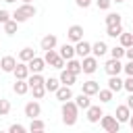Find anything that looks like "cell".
<instances>
[{"label":"cell","mask_w":133,"mask_h":133,"mask_svg":"<svg viewBox=\"0 0 133 133\" xmlns=\"http://www.w3.org/2000/svg\"><path fill=\"white\" fill-rule=\"evenodd\" d=\"M44 85H46V89H48V91H56V89H58V79L50 77V79H46V81H44Z\"/></svg>","instance_id":"obj_23"},{"label":"cell","mask_w":133,"mask_h":133,"mask_svg":"<svg viewBox=\"0 0 133 133\" xmlns=\"http://www.w3.org/2000/svg\"><path fill=\"white\" fill-rule=\"evenodd\" d=\"M81 33H83V27H81V25H73V27L69 29V37H71V39H77V42H79V39H81Z\"/></svg>","instance_id":"obj_14"},{"label":"cell","mask_w":133,"mask_h":133,"mask_svg":"<svg viewBox=\"0 0 133 133\" xmlns=\"http://www.w3.org/2000/svg\"><path fill=\"white\" fill-rule=\"evenodd\" d=\"M27 73H29V66H25V64H17V66H15V75H17V79H25Z\"/></svg>","instance_id":"obj_19"},{"label":"cell","mask_w":133,"mask_h":133,"mask_svg":"<svg viewBox=\"0 0 133 133\" xmlns=\"http://www.w3.org/2000/svg\"><path fill=\"white\" fill-rule=\"evenodd\" d=\"M56 98H58V100H62V102L71 100V98H73V91H71V87H69V85H64V87H58V89H56Z\"/></svg>","instance_id":"obj_6"},{"label":"cell","mask_w":133,"mask_h":133,"mask_svg":"<svg viewBox=\"0 0 133 133\" xmlns=\"http://www.w3.org/2000/svg\"><path fill=\"white\" fill-rule=\"evenodd\" d=\"M104 112H102V108L100 106H89L87 108V118L91 121V123H96V121H100V116H102Z\"/></svg>","instance_id":"obj_8"},{"label":"cell","mask_w":133,"mask_h":133,"mask_svg":"<svg viewBox=\"0 0 133 133\" xmlns=\"http://www.w3.org/2000/svg\"><path fill=\"white\" fill-rule=\"evenodd\" d=\"M121 69H123V64L118 62V58H110V60L106 62V73H108V75H118Z\"/></svg>","instance_id":"obj_5"},{"label":"cell","mask_w":133,"mask_h":133,"mask_svg":"<svg viewBox=\"0 0 133 133\" xmlns=\"http://www.w3.org/2000/svg\"><path fill=\"white\" fill-rule=\"evenodd\" d=\"M6 2H15V0H6Z\"/></svg>","instance_id":"obj_46"},{"label":"cell","mask_w":133,"mask_h":133,"mask_svg":"<svg viewBox=\"0 0 133 133\" xmlns=\"http://www.w3.org/2000/svg\"><path fill=\"white\" fill-rule=\"evenodd\" d=\"M73 52H75V48H71V46H66V44L60 48V56H62V58H66V60H71V58H73Z\"/></svg>","instance_id":"obj_22"},{"label":"cell","mask_w":133,"mask_h":133,"mask_svg":"<svg viewBox=\"0 0 133 133\" xmlns=\"http://www.w3.org/2000/svg\"><path fill=\"white\" fill-rule=\"evenodd\" d=\"M75 77H77V75H75V73H71V71L66 69V71H62V75H60V81H62L64 85H71V83H75Z\"/></svg>","instance_id":"obj_17"},{"label":"cell","mask_w":133,"mask_h":133,"mask_svg":"<svg viewBox=\"0 0 133 133\" xmlns=\"http://www.w3.org/2000/svg\"><path fill=\"white\" fill-rule=\"evenodd\" d=\"M10 110V102L8 100H0V114H6Z\"/></svg>","instance_id":"obj_35"},{"label":"cell","mask_w":133,"mask_h":133,"mask_svg":"<svg viewBox=\"0 0 133 133\" xmlns=\"http://www.w3.org/2000/svg\"><path fill=\"white\" fill-rule=\"evenodd\" d=\"M127 56H129V58H131V60H133V44H131V48H129V50H127Z\"/></svg>","instance_id":"obj_44"},{"label":"cell","mask_w":133,"mask_h":133,"mask_svg":"<svg viewBox=\"0 0 133 133\" xmlns=\"http://www.w3.org/2000/svg\"><path fill=\"white\" fill-rule=\"evenodd\" d=\"M118 23H121V15L110 12V15L106 17V25H118Z\"/></svg>","instance_id":"obj_27"},{"label":"cell","mask_w":133,"mask_h":133,"mask_svg":"<svg viewBox=\"0 0 133 133\" xmlns=\"http://www.w3.org/2000/svg\"><path fill=\"white\" fill-rule=\"evenodd\" d=\"M33 58V50L31 48H23L21 50V60H31Z\"/></svg>","instance_id":"obj_32"},{"label":"cell","mask_w":133,"mask_h":133,"mask_svg":"<svg viewBox=\"0 0 133 133\" xmlns=\"http://www.w3.org/2000/svg\"><path fill=\"white\" fill-rule=\"evenodd\" d=\"M114 2H125V0H114Z\"/></svg>","instance_id":"obj_45"},{"label":"cell","mask_w":133,"mask_h":133,"mask_svg":"<svg viewBox=\"0 0 133 133\" xmlns=\"http://www.w3.org/2000/svg\"><path fill=\"white\" fill-rule=\"evenodd\" d=\"M27 83H29V87H33V85H42V83H44V79H42V75H37V73H35V75H31V77H29V81H27Z\"/></svg>","instance_id":"obj_28"},{"label":"cell","mask_w":133,"mask_h":133,"mask_svg":"<svg viewBox=\"0 0 133 133\" xmlns=\"http://www.w3.org/2000/svg\"><path fill=\"white\" fill-rule=\"evenodd\" d=\"M125 71H127V73H129V75H133V60H131V62H129V64H127V66H125Z\"/></svg>","instance_id":"obj_41"},{"label":"cell","mask_w":133,"mask_h":133,"mask_svg":"<svg viewBox=\"0 0 133 133\" xmlns=\"http://www.w3.org/2000/svg\"><path fill=\"white\" fill-rule=\"evenodd\" d=\"M62 121L66 123V125H73L75 121H77V104L75 102H64L62 104Z\"/></svg>","instance_id":"obj_1"},{"label":"cell","mask_w":133,"mask_h":133,"mask_svg":"<svg viewBox=\"0 0 133 133\" xmlns=\"http://www.w3.org/2000/svg\"><path fill=\"white\" fill-rule=\"evenodd\" d=\"M121 44L123 46H131L133 44V33H121Z\"/></svg>","instance_id":"obj_30"},{"label":"cell","mask_w":133,"mask_h":133,"mask_svg":"<svg viewBox=\"0 0 133 133\" xmlns=\"http://www.w3.org/2000/svg\"><path fill=\"white\" fill-rule=\"evenodd\" d=\"M123 33V25L118 23V25H108V35H112V37H116V35H121Z\"/></svg>","instance_id":"obj_24"},{"label":"cell","mask_w":133,"mask_h":133,"mask_svg":"<svg viewBox=\"0 0 133 133\" xmlns=\"http://www.w3.org/2000/svg\"><path fill=\"white\" fill-rule=\"evenodd\" d=\"M44 58H37V56H33L31 60H29V71H33V73H39L42 69H44Z\"/></svg>","instance_id":"obj_9"},{"label":"cell","mask_w":133,"mask_h":133,"mask_svg":"<svg viewBox=\"0 0 133 133\" xmlns=\"http://www.w3.org/2000/svg\"><path fill=\"white\" fill-rule=\"evenodd\" d=\"M31 131H44V123H42V121L31 118Z\"/></svg>","instance_id":"obj_34"},{"label":"cell","mask_w":133,"mask_h":133,"mask_svg":"<svg viewBox=\"0 0 133 133\" xmlns=\"http://www.w3.org/2000/svg\"><path fill=\"white\" fill-rule=\"evenodd\" d=\"M44 91H46V85H44V83H42V85H33V96H35V98H42Z\"/></svg>","instance_id":"obj_33"},{"label":"cell","mask_w":133,"mask_h":133,"mask_svg":"<svg viewBox=\"0 0 133 133\" xmlns=\"http://www.w3.org/2000/svg\"><path fill=\"white\" fill-rule=\"evenodd\" d=\"M112 0H98V8H108Z\"/></svg>","instance_id":"obj_40"},{"label":"cell","mask_w":133,"mask_h":133,"mask_svg":"<svg viewBox=\"0 0 133 133\" xmlns=\"http://www.w3.org/2000/svg\"><path fill=\"white\" fill-rule=\"evenodd\" d=\"M33 15H35V6L23 4V6H19V8L15 10V21H25V19H29V17H33Z\"/></svg>","instance_id":"obj_2"},{"label":"cell","mask_w":133,"mask_h":133,"mask_svg":"<svg viewBox=\"0 0 133 133\" xmlns=\"http://www.w3.org/2000/svg\"><path fill=\"white\" fill-rule=\"evenodd\" d=\"M129 110H131L129 106H118L116 108V118L118 121H129Z\"/></svg>","instance_id":"obj_18"},{"label":"cell","mask_w":133,"mask_h":133,"mask_svg":"<svg viewBox=\"0 0 133 133\" xmlns=\"http://www.w3.org/2000/svg\"><path fill=\"white\" fill-rule=\"evenodd\" d=\"M0 66H2L4 71H15L17 62H15V58H12V56H4V58L0 60Z\"/></svg>","instance_id":"obj_12"},{"label":"cell","mask_w":133,"mask_h":133,"mask_svg":"<svg viewBox=\"0 0 133 133\" xmlns=\"http://www.w3.org/2000/svg\"><path fill=\"white\" fill-rule=\"evenodd\" d=\"M75 104H77V108H89V98H87V94H81V96H77Z\"/></svg>","instance_id":"obj_20"},{"label":"cell","mask_w":133,"mask_h":133,"mask_svg":"<svg viewBox=\"0 0 133 133\" xmlns=\"http://www.w3.org/2000/svg\"><path fill=\"white\" fill-rule=\"evenodd\" d=\"M98 91H100L98 81H85V83H83V94L91 96V94H98Z\"/></svg>","instance_id":"obj_10"},{"label":"cell","mask_w":133,"mask_h":133,"mask_svg":"<svg viewBox=\"0 0 133 133\" xmlns=\"http://www.w3.org/2000/svg\"><path fill=\"white\" fill-rule=\"evenodd\" d=\"M108 87H110L112 91H118L121 87H125V81H121V79H118V75H110V81H108Z\"/></svg>","instance_id":"obj_11"},{"label":"cell","mask_w":133,"mask_h":133,"mask_svg":"<svg viewBox=\"0 0 133 133\" xmlns=\"http://www.w3.org/2000/svg\"><path fill=\"white\" fill-rule=\"evenodd\" d=\"M54 46H56V37H54V35L42 37V50H52Z\"/></svg>","instance_id":"obj_13"},{"label":"cell","mask_w":133,"mask_h":133,"mask_svg":"<svg viewBox=\"0 0 133 133\" xmlns=\"http://www.w3.org/2000/svg\"><path fill=\"white\" fill-rule=\"evenodd\" d=\"M81 66H83L85 73H94V71H96V58H83Z\"/></svg>","instance_id":"obj_16"},{"label":"cell","mask_w":133,"mask_h":133,"mask_svg":"<svg viewBox=\"0 0 133 133\" xmlns=\"http://www.w3.org/2000/svg\"><path fill=\"white\" fill-rule=\"evenodd\" d=\"M125 89L127 91H133V75H129V79L125 81Z\"/></svg>","instance_id":"obj_37"},{"label":"cell","mask_w":133,"mask_h":133,"mask_svg":"<svg viewBox=\"0 0 133 133\" xmlns=\"http://www.w3.org/2000/svg\"><path fill=\"white\" fill-rule=\"evenodd\" d=\"M44 60H46V62H50V64H54V66H58V69L64 64V58H62L60 54H56V52H54V48H52V50H46V58H44Z\"/></svg>","instance_id":"obj_3"},{"label":"cell","mask_w":133,"mask_h":133,"mask_svg":"<svg viewBox=\"0 0 133 133\" xmlns=\"http://www.w3.org/2000/svg\"><path fill=\"white\" fill-rule=\"evenodd\" d=\"M91 50H94L96 56H102V54L106 52V44H104V42H96V44L91 46Z\"/></svg>","instance_id":"obj_21"},{"label":"cell","mask_w":133,"mask_h":133,"mask_svg":"<svg viewBox=\"0 0 133 133\" xmlns=\"http://www.w3.org/2000/svg\"><path fill=\"white\" fill-rule=\"evenodd\" d=\"M27 89H29V83H25L23 79H19V81L15 83V91H17V94H25Z\"/></svg>","instance_id":"obj_26"},{"label":"cell","mask_w":133,"mask_h":133,"mask_svg":"<svg viewBox=\"0 0 133 133\" xmlns=\"http://www.w3.org/2000/svg\"><path fill=\"white\" fill-rule=\"evenodd\" d=\"M125 54V50L123 48H112V58H121Z\"/></svg>","instance_id":"obj_36"},{"label":"cell","mask_w":133,"mask_h":133,"mask_svg":"<svg viewBox=\"0 0 133 133\" xmlns=\"http://www.w3.org/2000/svg\"><path fill=\"white\" fill-rule=\"evenodd\" d=\"M8 17H10V15H8L6 10H0V23H6V21H10Z\"/></svg>","instance_id":"obj_39"},{"label":"cell","mask_w":133,"mask_h":133,"mask_svg":"<svg viewBox=\"0 0 133 133\" xmlns=\"http://www.w3.org/2000/svg\"><path fill=\"white\" fill-rule=\"evenodd\" d=\"M66 69L71 71V73H79V71H83V66H81V62H77V60H69V64H66Z\"/></svg>","instance_id":"obj_25"},{"label":"cell","mask_w":133,"mask_h":133,"mask_svg":"<svg viewBox=\"0 0 133 133\" xmlns=\"http://www.w3.org/2000/svg\"><path fill=\"white\" fill-rule=\"evenodd\" d=\"M25 2H29V0H25Z\"/></svg>","instance_id":"obj_48"},{"label":"cell","mask_w":133,"mask_h":133,"mask_svg":"<svg viewBox=\"0 0 133 133\" xmlns=\"http://www.w3.org/2000/svg\"><path fill=\"white\" fill-rule=\"evenodd\" d=\"M77 4H79V6H83V8H85V6H87V4H89V0H77Z\"/></svg>","instance_id":"obj_43"},{"label":"cell","mask_w":133,"mask_h":133,"mask_svg":"<svg viewBox=\"0 0 133 133\" xmlns=\"http://www.w3.org/2000/svg\"><path fill=\"white\" fill-rule=\"evenodd\" d=\"M127 106L133 108V91H131V96H129V100H127Z\"/></svg>","instance_id":"obj_42"},{"label":"cell","mask_w":133,"mask_h":133,"mask_svg":"<svg viewBox=\"0 0 133 133\" xmlns=\"http://www.w3.org/2000/svg\"><path fill=\"white\" fill-rule=\"evenodd\" d=\"M17 23H19V21H6V23H4V31H6V33H15V31H17Z\"/></svg>","instance_id":"obj_29"},{"label":"cell","mask_w":133,"mask_h":133,"mask_svg":"<svg viewBox=\"0 0 133 133\" xmlns=\"http://www.w3.org/2000/svg\"><path fill=\"white\" fill-rule=\"evenodd\" d=\"M25 114H27L29 118L39 116V104H37V102H29V104L25 106Z\"/></svg>","instance_id":"obj_7"},{"label":"cell","mask_w":133,"mask_h":133,"mask_svg":"<svg viewBox=\"0 0 133 133\" xmlns=\"http://www.w3.org/2000/svg\"><path fill=\"white\" fill-rule=\"evenodd\" d=\"M131 127H133V118H131Z\"/></svg>","instance_id":"obj_47"},{"label":"cell","mask_w":133,"mask_h":133,"mask_svg":"<svg viewBox=\"0 0 133 133\" xmlns=\"http://www.w3.org/2000/svg\"><path fill=\"white\" fill-rule=\"evenodd\" d=\"M98 94H100V100H102V102H108V100L112 98V89H110V87H108V89H100Z\"/></svg>","instance_id":"obj_31"},{"label":"cell","mask_w":133,"mask_h":133,"mask_svg":"<svg viewBox=\"0 0 133 133\" xmlns=\"http://www.w3.org/2000/svg\"><path fill=\"white\" fill-rule=\"evenodd\" d=\"M118 118H114V116H104L102 114V127L106 129V131H110V133H116L118 131Z\"/></svg>","instance_id":"obj_4"},{"label":"cell","mask_w":133,"mask_h":133,"mask_svg":"<svg viewBox=\"0 0 133 133\" xmlns=\"http://www.w3.org/2000/svg\"><path fill=\"white\" fill-rule=\"evenodd\" d=\"M91 50V46L87 44V42H81L79 39V44H77V48H75V52L79 54V56H87V52Z\"/></svg>","instance_id":"obj_15"},{"label":"cell","mask_w":133,"mask_h":133,"mask_svg":"<svg viewBox=\"0 0 133 133\" xmlns=\"http://www.w3.org/2000/svg\"><path fill=\"white\" fill-rule=\"evenodd\" d=\"M8 131H10V133H23L25 129H23L21 125H10V129H8Z\"/></svg>","instance_id":"obj_38"}]
</instances>
